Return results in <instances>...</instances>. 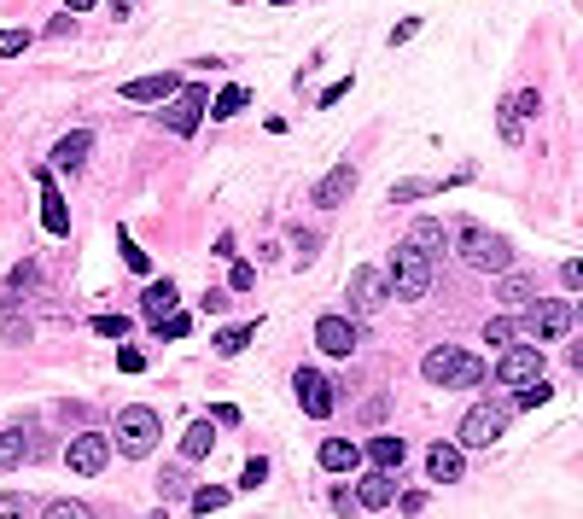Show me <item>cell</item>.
Returning <instances> with one entry per match:
<instances>
[{
  "label": "cell",
  "mask_w": 583,
  "mask_h": 519,
  "mask_svg": "<svg viewBox=\"0 0 583 519\" xmlns=\"http://www.w3.org/2000/svg\"><path fill=\"white\" fill-rule=\"evenodd\" d=\"M455 251H461L467 269H484V275H502V269L514 263V245L502 240V234H490V228H479V222H461Z\"/></svg>",
  "instance_id": "obj_1"
},
{
  "label": "cell",
  "mask_w": 583,
  "mask_h": 519,
  "mask_svg": "<svg viewBox=\"0 0 583 519\" xmlns=\"http://www.w3.org/2000/svg\"><path fill=\"white\" fill-rule=\"evenodd\" d=\"M420 374H426L432 385H461V391H473V385L484 380V362L473 356V350H461V345H438V350H426Z\"/></svg>",
  "instance_id": "obj_2"
},
{
  "label": "cell",
  "mask_w": 583,
  "mask_h": 519,
  "mask_svg": "<svg viewBox=\"0 0 583 519\" xmlns=\"http://www.w3.org/2000/svg\"><path fill=\"white\" fill-rule=\"evenodd\" d=\"M432 269H438V263L403 240L397 251H391V275H385V280H391V298H403V304L426 298V292H432Z\"/></svg>",
  "instance_id": "obj_3"
},
{
  "label": "cell",
  "mask_w": 583,
  "mask_h": 519,
  "mask_svg": "<svg viewBox=\"0 0 583 519\" xmlns=\"http://www.w3.org/2000/svg\"><path fill=\"white\" fill-rule=\"evenodd\" d=\"M158 438H164L158 415H152L146 403H135V409H123V415H117V438H111V444L129 455V461H140V455H152V450H158Z\"/></svg>",
  "instance_id": "obj_4"
},
{
  "label": "cell",
  "mask_w": 583,
  "mask_h": 519,
  "mask_svg": "<svg viewBox=\"0 0 583 519\" xmlns=\"http://www.w3.org/2000/svg\"><path fill=\"white\" fill-rule=\"evenodd\" d=\"M508 432V409L502 403H473L467 420H461V450H484V444H496Z\"/></svg>",
  "instance_id": "obj_5"
},
{
  "label": "cell",
  "mask_w": 583,
  "mask_h": 519,
  "mask_svg": "<svg viewBox=\"0 0 583 519\" xmlns=\"http://www.w3.org/2000/svg\"><path fill=\"white\" fill-rule=\"evenodd\" d=\"M205 111H210L205 88H199V82H181V94H175V100L164 105V117H158V123H164V129H170V135H193V129H199V117H205Z\"/></svg>",
  "instance_id": "obj_6"
},
{
  "label": "cell",
  "mask_w": 583,
  "mask_h": 519,
  "mask_svg": "<svg viewBox=\"0 0 583 519\" xmlns=\"http://www.w3.org/2000/svg\"><path fill=\"white\" fill-rule=\"evenodd\" d=\"M572 321H578V310H566V304H554V298H531V304H525V327H531L537 339H566Z\"/></svg>",
  "instance_id": "obj_7"
},
{
  "label": "cell",
  "mask_w": 583,
  "mask_h": 519,
  "mask_svg": "<svg viewBox=\"0 0 583 519\" xmlns=\"http://www.w3.org/2000/svg\"><path fill=\"white\" fill-rule=\"evenodd\" d=\"M496 380L502 385H531V380H543V350H531V345H508L502 350V362H496Z\"/></svg>",
  "instance_id": "obj_8"
},
{
  "label": "cell",
  "mask_w": 583,
  "mask_h": 519,
  "mask_svg": "<svg viewBox=\"0 0 583 519\" xmlns=\"http://www.w3.org/2000/svg\"><path fill=\"white\" fill-rule=\"evenodd\" d=\"M292 391H298V409H304L309 420H327V415H333V385H327V374L298 368V374H292Z\"/></svg>",
  "instance_id": "obj_9"
},
{
  "label": "cell",
  "mask_w": 583,
  "mask_h": 519,
  "mask_svg": "<svg viewBox=\"0 0 583 519\" xmlns=\"http://www.w3.org/2000/svg\"><path fill=\"white\" fill-rule=\"evenodd\" d=\"M65 461L82 473V479H94V473H105V461H111V438H100V432H82V438H70Z\"/></svg>",
  "instance_id": "obj_10"
},
{
  "label": "cell",
  "mask_w": 583,
  "mask_h": 519,
  "mask_svg": "<svg viewBox=\"0 0 583 519\" xmlns=\"http://www.w3.org/2000/svg\"><path fill=\"white\" fill-rule=\"evenodd\" d=\"M356 181H362V175H356V164H333V170L315 181V193H309V199H315V210H339L344 199L356 193Z\"/></svg>",
  "instance_id": "obj_11"
},
{
  "label": "cell",
  "mask_w": 583,
  "mask_h": 519,
  "mask_svg": "<svg viewBox=\"0 0 583 519\" xmlns=\"http://www.w3.org/2000/svg\"><path fill=\"white\" fill-rule=\"evenodd\" d=\"M315 345L327 350V356H350L356 350V321L350 315H321L315 321Z\"/></svg>",
  "instance_id": "obj_12"
},
{
  "label": "cell",
  "mask_w": 583,
  "mask_h": 519,
  "mask_svg": "<svg viewBox=\"0 0 583 519\" xmlns=\"http://www.w3.org/2000/svg\"><path fill=\"white\" fill-rule=\"evenodd\" d=\"M385 292H391V280L379 275V269H356L350 275V304H356V315H374L385 304Z\"/></svg>",
  "instance_id": "obj_13"
},
{
  "label": "cell",
  "mask_w": 583,
  "mask_h": 519,
  "mask_svg": "<svg viewBox=\"0 0 583 519\" xmlns=\"http://www.w3.org/2000/svg\"><path fill=\"white\" fill-rule=\"evenodd\" d=\"M175 94H181V76H175V70H158V76H140V82H123V100H140V105L175 100Z\"/></svg>",
  "instance_id": "obj_14"
},
{
  "label": "cell",
  "mask_w": 583,
  "mask_h": 519,
  "mask_svg": "<svg viewBox=\"0 0 583 519\" xmlns=\"http://www.w3.org/2000/svg\"><path fill=\"white\" fill-rule=\"evenodd\" d=\"M461 473H467V455L455 450V444H432V450H426V479H432V485H455Z\"/></svg>",
  "instance_id": "obj_15"
},
{
  "label": "cell",
  "mask_w": 583,
  "mask_h": 519,
  "mask_svg": "<svg viewBox=\"0 0 583 519\" xmlns=\"http://www.w3.org/2000/svg\"><path fill=\"white\" fill-rule=\"evenodd\" d=\"M356 502L374 514V508H391L397 502V485H391V473L385 467H374V473H362V485H356Z\"/></svg>",
  "instance_id": "obj_16"
},
{
  "label": "cell",
  "mask_w": 583,
  "mask_h": 519,
  "mask_svg": "<svg viewBox=\"0 0 583 519\" xmlns=\"http://www.w3.org/2000/svg\"><path fill=\"white\" fill-rule=\"evenodd\" d=\"M35 187H41V222H47V234H65L70 216H65V199L53 193V170H35Z\"/></svg>",
  "instance_id": "obj_17"
},
{
  "label": "cell",
  "mask_w": 583,
  "mask_h": 519,
  "mask_svg": "<svg viewBox=\"0 0 583 519\" xmlns=\"http://www.w3.org/2000/svg\"><path fill=\"white\" fill-rule=\"evenodd\" d=\"M88 152H94V129H70V135L53 146V164H59V170H82Z\"/></svg>",
  "instance_id": "obj_18"
},
{
  "label": "cell",
  "mask_w": 583,
  "mask_h": 519,
  "mask_svg": "<svg viewBox=\"0 0 583 519\" xmlns=\"http://www.w3.org/2000/svg\"><path fill=\"white\" fill-rule=\"evenodd\" d=\"M409 245H414V251H426V257L438 263V257H444V251H449V234H444V222H438V216H420V222H414V228H409Z\"/></svg>",
  "instance_id": "obj_19"
},
{
  "label": "cell",
  "mask_w": 583,
  "mask_h": 519,
  "mask_svg": "<svg viewBox=\"0 0 583 519\" xmlns=\"http://www.w3.org/2000/svg\"><path fill=\"white\" fill-rule=\"evenodd\" d=\"M30 455H41V444H30V426L0 432V473H6V467H24Z\"/></svg>",
  "instance_id": "obj_20"
},
{
  "label": "cell",
  "mask_w": 583,
  "mask_h": 519,
  "mask_svg": "<svg viewBox=\"0 0 583 519\" xmlns=\"http://www.w3.org/2000/svg\"><path fill=\"white\" fill-rule=\"evenodd\" d=\"M210 450H216V420H193V426L181 432V455H187V461H205Z\"/></svg>",
  "instance_id": "obj_21"
},
{
  "label": "cell",
  "mask_w": 583,
  "mask_h": 519,
  "mask_svg": "<svg viewBox=\"0 0 583 519\" xmlns=\"http://www.w3.org/2000/svg\"><path fill=\"white\" fill-rule=\"evenodd\" d=\"M362 455H368L374 467H385V473H397V467H403V455H409V444H403V438H385V432H379L374 444H362Z\"/></svg>",
  "instance_id": "obj_22"
},
{
  "label": "cell",
  "mask_w": 583,
  "mask_h": 519,
  "mask_svg": "<svg viewBox=\"0 0 583 519\" xmlns=\"http://www.w3.org/2000/svg\"><path fill=\"white\" fill-rule=\"evenodd\" d=\"M30 286H41V263H18L12 280H6V292H0V310H18V298H24Z\"/></svg>",
  "instance_id": "obj_23"
},
{
  "label": "cell",
  "mask_w": 583,
  "mask_h": 519,
  "mask_svg": "<svg viewBox=\"0 0 583 519\" xmlns=\"http://www.w3.org/2000/svg\"><path fill=\"white\" fill-rule=\"evenodd\" d=\"M356 461H362V450H356L350 438H327V444H321V467H327V473H350Z\"/></svg>",
  "instance_id": "obj_24"
},
{
  "label": "cell",
  "mask_w": 583,
  "mask_h": 519,
  "mask_svg": "<svg viewBox=\"0 0 583 519\" xmlns=\"http://www.w3.org/2000/svg\"><path fill=\"white\" fill-rule=\"evenodd\" d=\"M170 310H175V280H152V286H146V298H140V315L164 321Z\"/></svg>",
  "instance_id": "obj_25"
},
{
  "label": "cell",
  "mask_w": 583,
  "mask_h": 519,
  "mask_svg": "<svg viewBox=\"0 0 583 519\" xmlns=\"http://www.w3.org/2000/svg\"><path fill=\"white\" fill-rule=\"evenodd\" d=\"M514 339H519V321H514V315H496V321H484V345L508 350Z\"/></svg>",
  "instance_id": "obj_26"
},
{
  "label": "cell",
  "mask_w": 583,
  "mask_h": 519,
  "mask_svg": "<svg viewBox=\"0 0 583 519\" xmlns=\"http://www.w3.org/2000/svg\"><path fill=\"white\" fill-rule=\"evenodd\" d=\"M245 100H251V94H245L240 82H234V88H222V94L210 100V117H240V111H245Z\"/></svg>",
  "instance_id": "obj_27"
},
{
  "label": "cell",
  "mask_w": 583,
  "mask_h": 519,
  "mask_svg": "<svg viewBox=\"0 0 583 519\" xmlns=\"http://www.w3.org/2000/svg\"><path fill=\"white\" fill-rule=\"evenodd\" d=\"M496 292H502V304H531V298H537L531 275H502V286H496Z\"/></svg>",
  "instance_id": "obj_28"
},
{
  "label": "cell",
  "mask_w": 583,
  "mask_h": 519,
  "mask_svg": "<svg viewBox=\"0 0 583 519\" xmlns=\"http://www.w3.org/2000/svg\"><path fill=\"white\" fill-rule=\"evenodd\" d=\"M251 333H257V327H222V333H216V350H222V356H240V350L251 345Z\"/></svg>",
  "instance_id": "obj_29"
},
{
  "label": "cell",
  "mask_w": 583,
  "mask_h": 519,
  "mask_svg": "<svg viewBox=\"0 0 583 519\" xmlns=\"http://www.w3.org/2000/svg\"><path fill=\"white\" fill-rule=\"evenodd\" d=\"M496 129H502V140H508V146H519V135H525V129H519V105L514 100H502V111H496Z\"/></svg>",
  "instance_id": "obj_30"
},
{
  "label": "cell",
  "mask_w": 583,
  "mask_h": 519,
  "mask_svg": "<svg viewBox=\"0 0 583 519\" xmlns=\"http://www.w3.org/2000/svg\"><path fill=\"white\" fill-rule=\"evenodd\" d=\"M228 496L234 490H222V485H205L199 496H193V514H216V508H228Z\"/></svg>",
  "instance_id": "obj_31"
},
{
  "label": "cell",
  "mask_w": 583,
  "mask_h": 519,
  "mask_svg": "<svg viewBox=\"0 0 583 519\" xmlns=\"http://www.w3.org/2000/svg\"><path fill=\"white\" fill-rule=\"evenodd\" d=\"M549 397H554L549 380H531V385H519V397H514V403H519V409H543Z\"/></svg>",
  "instance_id": "obj_32"
},
{
  "label": "cell",
  "mask_w": 583,
  "mask_h": 519,
  "mask_svg": "<svg viewBox=\"0 0 583 519\" xmlns=\"http://www.w3.org/2000/svg\"><path fill=\"white\" fill-rule=\"evenodd\" d=\"M187 333H193V315H181V310H170L158 321V339H187Z\"/></svg>",
  "instance_id": "obj_33"
},
{
  "label": "cell",
  "mask_w": 583,
  "mask_h": 519,
  "mask_svg": "<svg viewBox=\"0 0 583 519\" xmlns=\"http://www.w3.org/2000/svg\"><path fill=\"white\" fill-rule=\"evenodd\" d=\"M158 496H187V473H181V467H164V473H158Z\"/></svg>",
  "instance_id": "obj_34"
},
{
  "label": "cell",
  "mask_w": 583,
  "mask_h": 519,
  "mask_svg": "<svg viewBox=\"0 0 583 519\" xmlns=\"http://www.w3.org/2000/svg\"><path fill=\"white\" fill-rule=\"evenodd\" d=\"M30 47V30H0V59H18Z\"/></svg>",
  "instance_id": "obj_35"
},
{
  "label": "cell",
  "mask_w": 583,
  "mask_h": 519,
  "mask_svg": "<svg viewBox=\"0 0 583 519\" xmlns=\"http://www.w3.org/2000/svg\"><path fill=\"white\" fill-rule=\"evenodd\" d=\"M0 519H30V502L18 490H0Z\"/></svg>",
  "instance_id": "obj_36"
},
{
  "label": "cell",
  "mask_w": 583,
  "mask_h": 519,
  "mask_svg": "<svg viewBox=\"0 0 583 519\" xmlns=\"http://www.w3.org/2000/svg\"><path fill=\"white\" fill-rule=\"evenodd\" d=\"M41 519H94V514H88L82 502H47V514Z\"/></svg>",
  "instance_id": "obj_37"
},
{
  "label": "cell",
  "mask_w": 583,
  "mask_h": 519,
  "mask_svg": "<svg viewBox=\"0 0 583 519\" xmlns=\"http://www.w3.org/2000/svg\"><path fill=\"white\" fill-rule=\"evenodd\" d=\"M94 333H105V339H123V333H129V315H100V321H94Z\"/></svg>",
  "instance_id": "obj_38"
},
{
  "label": "cell",
  "mask_w": 583,
  "mask_h": 519,
  "mask_svg": "<svg viewBox=\"0 0 583 519\" xmlns=\"http://www.w3.org/2000/svg\"><path fill=\"white\" fill-rule=\"evenodd\" d=\"M228 286H234V292H251V286H257V269H251V263H234V269H228Z\"/></svg>",
  "instance_id": "obj_39"
},
{
  "label": "cell",
  "mask_w": 583,
  "mask_h": 519,
  "mask_svg": "<svg viewBox=\"0 0 583 519\" xmlns=\"http://www.w3.org/2000/svg\"><path fill=\"white\" fill-rule=\"evenodd\" d=\"M263 479H269V461H263V455H257V461H245L240 485H245V490H257V485H263Z\"/></svg>",
  "instance_id": "obj_40"
},
{
  "label": "cell",
  "mask_w": 583,
  "mask_h": 519,
  "mask_svg": "<svg viewBox=\"0 0 583 519\" xmlns=\"http://www.w3.org/2000/svg\"><path fill=\"white\" fill-rule=\"evenodd\" d=\"M123 257H129V269H135V275H146V269H152V263H146V251H140L129 234H123Z\"/></svg>",
  "instance_id": "obj_41"
},
{
  "label": "cell",
  "mask_w": 583,
  "mask_h": 519,
  "mask_svg": "<svg viewBox=\"0 0 583 519\" xmlns=\"http://www.w3.org/2000/svg\"><path fill=\"white\" fill-rule=\"evenodd\" d=\"M327 502H333V514H356V508H362V502H356V490H333Z\"/></svg>",
  "instance_id": "obj_42"
},
{
  "label": "cell",
  "mask_w": 583,
  "mask_h": 519,
  "mask_svg": "<svg viewBox=\"0 0 583 519\" xmlns=\"http://www.w3.org/2000/svg\"><path fill=\"white\" fill-rule=\"evenodd\" d=\"M117 368H123V374H140V368H146V356H140V350H117Z\"/></svg>",
  "instance_id": "obj_43"
},
{
  "label": "cell",
  "mask_w": 583,
  "mask_h": 519,
  "mask_svg": "<svg viewBox=\"0 0 583 519\" xmlns=\"http://www.w3.org/2000/svg\"><path fill=\"white\" fill-rule=\"evenodd\" d=\"M560 280H566V286H572V292H583V257H572V263H566V269H560Z\"/></svg>",
  "instance_id": "obj_44"
},
{
  "label": "cell",
  "mask_w": 583,
  "mask_h": 519,
  "mask_svg": "<svg viewBox=\"0 0 583 519\" xmlns=\"http://www.w3.org/2000/svg\"><path fill=\"white\" fill-rule=\"evenodd\" d=\"M210 420H216V426H240V409H234V403H216Z\"/></svg>",
  "instance_id": "obj_45"
},
{
  "label": "cell",
  "mask_w": 583,
  "mask_h": 519,
  "mask_svg": "<svg viewBox=\"0 0 583 519\" xmlns=\"http://www.w3.org/2000/svg\"><path fill=\"white\" fill-rule=\"evenodd\" d=\"M391 415V403H385V397H374V403H368V409H362V420H368V426H379V420Z\"/></svg>",
  "instance_id": "obj_46"
},
{
  "label": "cell",
  "mask_w": 583,
  "mask_h": 519,
  "mask_svg": "<svg viewBox=\"0 0 583 519\" xmlns=\"http://www.w3.org/2000/svg\"><path fill=\"white\" fill-rule=\"evenodd\" d=\"M397 508H403V514H420V508H426V496H420V490H403V496H397Z\"/></svg>",
  "instance_id": "obj_47"
},
{
  "label": "cell",
  "mask_w": 583,
  "mask_h": 519,
  "mask_svg": "<svg viewBox=\"0 0 583 519\" xmlns=\"http://www.w3.org/2000/svg\"><path fill=\"white\" fill-rule=\"evenodd\" d=\"M414 30H420V18H403V24H397V30H391V47H403V41H409Z\"/></svg>",
  "instance_id": "obj_48"
},
{
  "label": "cell",
  "mask_w": 583,
  "mask_h": 519,
  "mask_svg": "<svg viewBox=\"0 0 583 519\" xmlns=\"http://www.w3.org/2000/svg\"><path fill=\"white\" fill-rule=\"evenodd\" d=\"M514 105H519V117H531V111H537V105H543V100H537L531 88H519V94H514Z\"/></svg>",
  "instance_id": "obj_49"
},
{
  "label": "cell",
  "mask_w": 583,
  "mask_h": 519,
  "mask_svg": "<svg viewBox=\"0 0 583 519\" xmlns=\"http://www.w3.org/2000/svg\"><path fill=\"white\" fill-rule=\"evenodd\" d=\"M344 94H350V76H344V82H333V88H327V94H321V105H339Z\"/></svg>",
  "instance_id": "obj_50"
},
{
  "label": "cell",
  "mask_w": 583,
  "mask_h": 519,
  "mask_svg": "<svg viewBox=\"0 0 583 519\" xmlns=\"http://www.w3.org/2000/svg\"><path fill=\"white\" fill-rule=\"evenodd\" d=\"M135 6H140V0H111V12H117V18H129Z\"/></svg>",
  "instance_id": "obj_51"
},
{
  "label": "cell",
  "mask_w": 583,
  "mask_h": 519,
  "mask_svg": "<svg viewBox=\"0 0 583 519\" xmlns=\"http://www.w3.org/2000/svg\"><path fill=\"white\" fill-rule=\"evenodd\" d=\"M88 6H100V0H65V12H88Z\"/></svg>",
  "instance_id": "obj_52"
},
{
  "label": "cell",
  "mask_w": 583,
  "mask_h": 519,
  "mask_svg": "<svg viewBox=\"0 0 583 519\" xmlns=\"http://www.w3.org/2000/svg\"><path fill=\"white\" fill-rule=\"evenodd\" d=\"M572 368H578V374H583V345H572Z\"/></svg>",
  "instance_id": "obj_53"
},
{
  "label": "cell",
  "mask_w": 583,
  "mask_h": 519,
  "mask_svg": "<svg viewBox=\"0 0 583 519\" xmlns=\"http://www.w3.org/2000/svg\"><path fill=\"white\" fill-rule=\"evenodd\" d=\"M146 519H170V514H146Z\"/></svg>",
  "instance_id": "obj_54"
},
{
  "label": "cell",
  "mask_w": 583,
  "mask_h": 519,
  "mask_svg": "<svg viewBox=\"0 0 583 519\" xmlns=\"http://www.w3.org/2000/svg\"><path fill=\"white\" fill-rule=\"evenodd\" d=\"M269 6H286V0H269Z\"/></svg>",
  "instance_id": "obj_55"
},
{
  "label": "cell",
  "mask_w": 583,
  "mask_h": 519,
  "mask_svg": "<svg viewBox=\"0 0 583 519\" xmlns=\"http://www.w3.org/2000/svg\"><path fill=\"white\" fill-rule=\"evenodd\" d=\"M578 321H583V304H578Z\"/></svg>",
  "instance_id": "obj_56"
}]
</instances>
